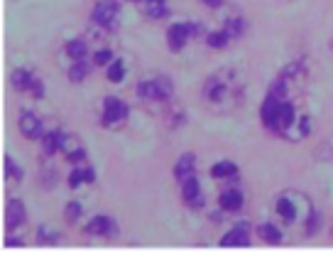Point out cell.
Wrapping results in <instances>:
<instances>
[{"label":"cell","mask_w":333,"mask_h":253,"mask_svg":"<svg viewBox=\"0 0 333 253\" xmlns=\"http://www.w3.org/2000/svg\"><path fill=\"white\" fill-rule=\"evenodd\" d=\"M93 20L98 22V25H103V27H108L113 30L115 25H118V8L108 3V0H103V3H98L96 5V10H93Z\"/></svg>","instance_id":"1"},{"label":"cell","mask_w":333,"mask_h":253,"mask_svg":"<svg viewBox=\"0 0 333 253\" xmlns=\"http://www.w3.org/2000/svg\"><path fill=\"white\" fill-rule=\"evenodd\" d=\"M20 131H22V136H25V138H30V140H37V138H44V128H42V123H39V118H37V116H32L30 111L20 116Z\"/></svg>","instance_id":"2"},{"label":"cell","mask_w":333,"mask_h":253,"mask_svg":"<svg viewBox=\"0 0 333 253\" xmlns=\"http://www.w3.org/2000/svg\"><path fill=\"white\" fill-rule=\"evenodd\" d=\"M189 35H191V27L184 25V22H179V25H172V27H169V32H166V42H169V47H172L174 52H179V49L186 44Z\"/></svg>","instance_id":"3"},{"label":"cell","mask_w":333,"mask_h":253,"mask_svg":"<svg viewBox=\"0 0 333 253\" xmlns=\"http://www.w3.org/2000/svg\"><path fill=\"white\" fill-rule=\"evenodd\" d=\"M128 116V106L118 98H106V113H103V123H115L120 118Z\"/></svg>","instance_id":"4"},{"label":"cell","mask_w":333,"mask_h":253,"mask_svg":"<svg viewBox=\"0 0 333 253\" xmlns=\"http://www.w3.org/2000/svg\"><path fill=\"white\" fill-rule=\"evenodd\" d=\"M247 226L240 224V226H235L230 234H225L221 238V246H247Z\"/></svg>","instance_id":"5"},{"label":"cell","mask_w":333,"mask_h":253,"mask_svg":"<svg viewBox=\"0 0 333 253\" xmlns=\"http://www.w3.org/2000/svg\"><path fill=\"white\" fill-rule=\"evenodd\" d=\"M277 113H279V101H277V96H270L262 103V120L270 128H277Z\"/></svg>","instance_id":"6"},{"label":"cell","mask_w":333,"mask_h":253,"mask_svg":"<svg viewBox=\"0 0 333 253\" xmlns=\"http://www.w3.org/2000/svg\"><path fill=\"white\" fill-rule=\"evenodd\" d=\"M5 219H8V226H10V229H15V226H20V224L25 221V207H22V202H18V199H13V202L8 204V212H5Z\"/></svg>","instance_id":"7"},{"label":"cell","mask_w":333,"mask_h":253,"mask_svg":"<svg viewBox=\"0 0 333 253\" xmlns=\"http://www.w3.org/2000/svg\"><path fill=\"white\" fill-rule=\"evenodd\" d=\"M182 195H184L186 202H191L194 207H201V197H199V179L196 177H186L184 187H182Z\"/></svg>","instance_id":"8"},{"label":"cell","mask_w":333,"mask_h":253,"mask_svg":"<svg viewBox=\"0 0 333 253\" xmlns=\"http://www.w3.org/2000/svg\"><path fill=\"white\" fill-rule=\"evenodd\" d=\"M240 204H242V195L238 189H228V192L221 195V207L225 212H235V209H240Z\"/></svg>","instance_id":"9"},{"label":"cell","mask_w":333,"mask_h":253,"mask_svg":"<svg viewBox=\"0 0 333 253\" xmlns=\"http://www.w3.org/2000/svg\"><path fill=\"white\" fill-rule=\"evenodd\" d=\"M108 229H111V219H108V216H96V219L89 221V226H86V231L93 236L108 234Z\"/></svg>","instance_id":"10"},{"label":"cell","mask_w":333,"mask_h":253,"mask_svg":"<svg viewBox=\"0 0 333 253\" xmlns=\"http://www.w3.org/2000/svg\"><path fill=\"white\" fill-rule=\"evenodd\" d=\"M191 170H194V155H182L179 162H177V167H174V175L184 182L186 177L191 175Z\"/></svg>","instance_id":"11"},{"label":"cell","mask_w":333,"mask_h":253,"mask_svg":"<svg viewBox=\"0 0 333 253\" xmlns=\"http://www.w3.org/2000/svg\"><path fill=\"white\" fill-rule=\"evenodd\" d=\"M292 120H294V108H292V103H279L277 128H287V125H292Z\"/></svg>","instance_id":"12"},{"label":"cell","mask_w":333,"mask_h":253,"mask_svg":"<svg viewBox=\"0 0 333 253\" xmlns=\"http://www.w3.org/2000/svg\"><path fill=\"white\" fill-rule=\"evenodd\" d=\"M89 77V64L86 61H76L74 67L69 69V81H74V84H78V81H84V79Z\"/></svg>","instance_id":"13"},{"label":"cell","mask_w":333,"mask_h":253,"mask_svg":"<svg viewBox=\"0 0 333 253\" xmlns=\"http://www.w3.org/2000/svg\"><path fill=\"white\" fill-rule=\"evenodd\" d=\"M61 133H44V138H42V143H44V153L47 155H52V153H56L59 150V145H61Z\"/></svg>","instance_id":"14"},{"label":"cell","mask_w":333,"mask_h":253,"mask_svg":"<svg viewBox=\"0 0 333 253\" xmlns=\"http://www.w3.org/2000/svg\"><path fill=\"white\" fill-rule=\"evenodd\" d=\"M260 236L265 241H270V243H279L282 241V231H279L277 226H272V224H262L260 226Z\"/></svg>","instance_id":"15"},{"label":"cell","mask_w":333,"mask_h":253,"mask_svg":"<svg viewBox=\"0 0 333 253\" xmlns=\"http://www.w3.org/2000/svg\"><path fill=\"white\" fill-rule=\"evenodd\" d=\"M238 172V167L233 165V162H218V165H213L211 167V175L213 177H230Z\"/></svg>","instance_id":"16"},{"label":"cell","mask_w":333,"mask_h":253,"mask_svg":"<svg viewBox=\"0 0 333 253\" xmlns=\"http://www.w3.org/2000/svg\"><path fill=\"white\" fill-rule=\"evenodd\" d=\"M137 94H140V98H159L157 96V84L154 81H140L137 84Z\"/></svg>","instance_id":"17"},{"label":"cell","mask_w":333,"mask_h":253,"mask_svg":"<svg viewBox=\"0 0 333 253\" xmlns=\"http://www.w3.org/2000/svg\"><path fill=\"white\" fill-rule=\"evenodd\" d=\"M30 84H32V74H30V72L18 69V72L13 74V86H18V89H30Z\"/></svg>","instance_id":"18"},{"label":"cell","mask_w":333,"mask_h":253,"mask_svg":"<svg viewBox=\"0 0 333 253\" xmlns=\"http://www.w3.org/2000/svg\"><path fill=\"white\" fill-rule=\"evenodd\" d=\"M66 52H69L74 59H81L86 54V42H84V39H71V42L66 44Z\"/></svg>","instance_id":"19"},{"label":"cell","mask_w":333,"mask_h":253,"mask_svg":"<svg viewBox=\"0 0 333 253\" xmlns=\"http://www.w3.org/2000/svg\"><path fill=\"white\" fill-rule=\"evenodd\" d=\"M277 212L284 216L287 221H294V204H292L289 199H279V202H277Z\"/></svg>","instance_id":"20"},{"label":"cell","mask_w":333,"mask_h":253,"mask_svg":"<svg viewBox=\"0 0 333 253\" xmlns=\"http://www.w3.org/2000/svg\"><path fill=\"white\" fill-rule=\"evenodd\" d=\"M228 39H230V35L223 30V32H211L206 42H208L211 47H216V49H218V47H225V44H228Z\"/></svg>","instance_id":"21"},{"label":"cell","mask_w":333,"mask_h":253,"mask_svg":"<svg viewBox=\"0 0 333 253\" xmlns=\"http://www.w3.org/2000/svg\"><path fill=\"white\" fill-rule=\"evenodd\" d=\"M108 79H111L113 84H118L123 79V61H111L108 64Z\"/></svg>","instance_id":"22"},{"label":"cell","mask_w":333,"mask_h":253,"mask_svg":"<svg viewBox=\"0 0 333 253\" xmlns=\"http://www.w3.org/2000/svg\"><path fill=\"white\" fill-rule=\"evenodd\" d=\"M154 84H157V96H159V98H169V96H172V86H169V81L157 79Z\"/></svg>","instance_id":"23"},{"label":"cell","mask_w":333,"mask_h":253,"mask_svg":"<svg viewBox=\"0 0 333 253\" xmlns=\"http://www.w3.org/2000/svg\"><path fill=\"white\" fill-rule=\"evenodd\" d=\"M166 10H164V3H147V15L149 18H162Z\"/></svg>","instance_id":"24"},{"label":"cell","mask_w":333,"mask_h":253,"mask_svg":"<svg viewBox=\"0 0 333 253\" xmlns=\"http://www.w3.org/2000/svg\"><path fill=\"white\" fill-rule=\"evenodd\" d=\"M78 214H81V204H76V202L66 204V212H64V216H66L69 221H76V219H78Z\"/></svg>","instance_id":"25"},{"label":"cell","mask_w":333,"mask_h":253,"mask_svg":"<svg viewBox=\"0 0 333 253\" xmlns=\"http://www.w3.org/2000/svg\"><path fill=\"white\" fill-rule=\"evenodd\" d=\"M113 54L108 49H101V52H96V64H101V67H106V64H111Z\"/></svg>","instance_id":"26"},{"label":"cell","mask_w":333,"mask_h":253,"mask_svg":"<svg viewBox=\"0 0 333 253\" xmlns=\"http://www.w3.org/2000/svg\"><path fill=\"white\" fill-rule=\"evenodd\" d=\"M81 182H84V172H81V170H74V172H71V179H69V184H71V187H78Z\"/></svg>","instance_id":"27"},{"label":"cell","mask_w":333,"mask_h":253,"mask_svg":"<svg viewBox=\"0 0 333 253\" xmlns=\"http://www.w3.org/2000/svg\"><path fill=\"white\" fill-rule=\"evenodd\" d=\"M5 167H8V175H13V177H20V170H18V165H15V162H13L10 157L5 160Z\"/></svg>","instance_id":"28"},{"label":"cell","mask_w":333,"mask_h":253,"mask_svg":"<svg viewBox=\"0 0 333 253\" xmlns=\"http://www.w3.org/2000/svg\"><path fill=\"white\" fill-rule=\"evenodd\" d=\"M84 157H86L84 150H74V153H69V160H71V162H78V160H84Z\"/></svg>","instance_id":"29"},{"label":"cell","mask_w":333,"mask_h":253,"mask_svg":"<svg viewBox=\"0 0 333 253\" xmlns=\"http://www.w3.org/2000/svg\"><path fill=\"white\" fill-rule=\"evenodd\" d=\"M282 89H284V84H282V81H279V84H275V86H272V96H282Z\"/></svg>","instance_id":"30"},{"label":"cell","mask_w":333,"mask_h":253,"mask_svg":"<svg viewBox=\"0 0 333 253\" xmlns=\"http://www.w3.org/2000/svg\"><path fill=\"white\" fill-rule=\"evenodd\" d=\"M5 243H8V246H22V241H20V238H8Z\"/></svg>","instance_id":"31"},{"label":"cell","mask_w":333,"mask_h":253,"mask_svg":"<svg viewBox=\"0 0 333 253\" xmlns=\"http://www.w3.org/2000/svg\"><path fill=\"white\" fill-rule=\"evenodd\" d=\"M204 3H206V5H211V8H218L223 0H204Z\"/></svg>","instance_id":"32"},{"label":"cell","mask_w":333,"mask_h":253,"mask_svg":"<svg viewBox=\"0 0 333 253\" xmlns=\"http://www.w3.org/2000/svg\"><path fill=\"white\" fill-rule=\"evenodd\" d=\"M147 3H164V0H147Z\"/></svg>","instance_id":"33"}]
</instances>
